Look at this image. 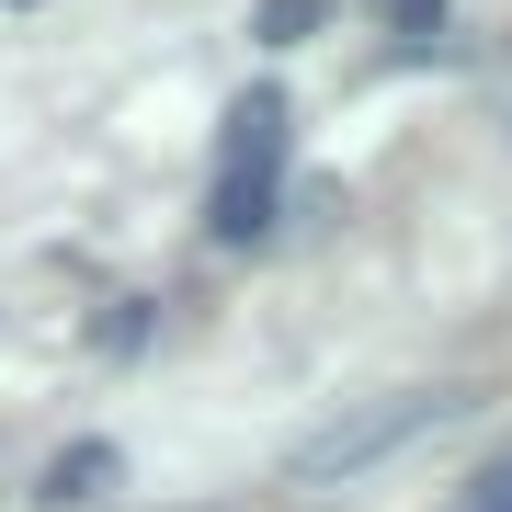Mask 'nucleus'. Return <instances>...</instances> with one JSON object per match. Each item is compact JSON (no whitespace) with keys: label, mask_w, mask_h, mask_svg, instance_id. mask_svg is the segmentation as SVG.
Listing matches in <instances>:
<instances>
[{"label":"nucleus","mask_w":512,"mask_h":512,"mask_svg":"<svg viewBox=\"0 0 512 512\" xmlns=\"http://www.w3.org/2000/svg\"><path fill=\"white\" fill-rule=\"evenodd\" d=\"M308 23H319V0H262V35H274V46L308 35Z\"/></svg>","instance_id":"nucleus-5"},{"label":"nucleus","mask_w":512,"mask_h":512,"mask_svg":"<svg viewBox=\"0 0 512 512\" xmlns=\"http://www.w3.org/2000/svg\"><path fill=\"white\" fill-rule=\"evenodd\" d=\"M456 512H512V456H501V467H478L467 490H456Z\"/></svg>","instance_id":"nucleus-4"},{"label":"nucleus","mask_w":512,"mask_h":512,"mask_svg":"<svg viewBox=\"0 0 512 512\" xmlns=\"http://www.w3.org/2000/svg\"><path fill=\"white\" fill-rule=\"evenodd\" d=\"M114 478H126V456H114V444H69V456H46V478H35V512H69V501H103Z\"/></svg>","instance_id":"nucleus-3"},{"label":"nucleus","mask_w":512,"mask_h":512,"mask_svg":"<svg viewBox=\"0 0 512 512\" xmlns=\"http://www.w3.org/2000/svg\"><path fill=\"white\" fill-rule=\"evenodd\" d=\"M467 410V387H376V399H353V410H330L308 444L285 456V490L296 501H319V490H353L365 467L387 456H410L421 433H444V421Z\"/></svg>","instance_id":"nucleus-1"},{"label":"nucleus","mask_w":512,"mask_h":512,"mask_svg":"<svg viewBox=\"0 0 512 512\" xmlns=\"http://www.w3.org/2000/svg\"><path fill=\"white\" fill-rule=\"evenodd\" d=\"M376 12H387V23H433L444 0H376Z\"/></svg>","instance_id":"nucleus-6"},{"label":"nucleus","mask_w":512,"mask_h":512,"mask_svg":"<svg viewBox=\"0 0 512 512\" xmlns=\"http://www.w3.org/2000/svg\"><path fill=\"white\" fill-rule=\"evenodd\" d=\"M285 148H296V126H285V92L228 103V137H217V194H205V228H217L228 251L274 228V205H285Z\"/></svg>","instance_id":"nucleus-2"}]
</instances>
